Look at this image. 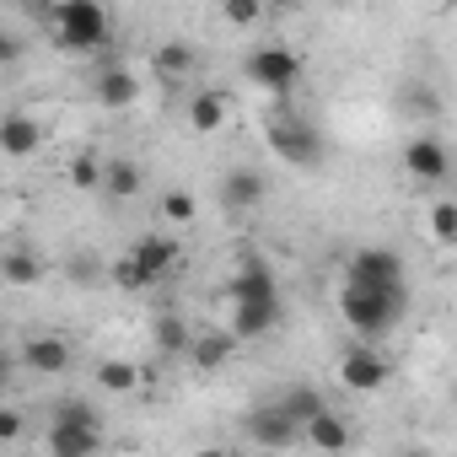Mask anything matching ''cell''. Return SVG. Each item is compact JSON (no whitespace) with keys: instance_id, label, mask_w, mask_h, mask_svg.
<instances>
[{"instance_id":"obj_16","label":"cell","mask_w":457,"mask_h":457,"mask_svg":"<svg viewBox=\"0 0 457 457\" xmlns=\"http://www.w3.org/2000/svg\"><path fill=\"white\" fill-rule=\"evenodd\" d=\"M237 345H243V339H237L232 328H204V334H194V345H188V366H194V371H220L226 361H232Z\"/></svg>"},{"instance_id":"obj_21","label":"cell","mask_w":457,"mask_h":457,"mask_svg":"<svg viewBox=\"0 0 457 457\" xmlns=\"http://www.w3.org/2000/svg\"><path fill=\"white\" fill-rule=\"evenodd\" d=\"M280 409H286V414H291V420L307 430V425H312V420L328 409V398H323L312 382H296V387H286V393H280Z\"/></svg>"},{"instance_id":"obj_27","label":"cell","mask_w":457,"mask_h":457,"mask_svg":"<svg viewBox=\"0 0 457 457\" xmlns=\"http://www.w3.org/2000/svg\"><path fill=\"white\" fill-rule=\"evenodd\" d=\"M65 178H71V188L92 194V188H103V178H108V162H103V156H92V151H81V156H71Z\"/></svg>"},{"instance_id":"obj_26","label":"cell","mask_w":457,"mask_h":457,"mask_svg":"<svg viewBox=\"0 0 457 457\" xmlns=\"http://www.w3.org/2000/svg\"><path fill=\"white\" fill-rule=\"evenodd\" d=\"M0 275H6V286H17V291H28V286H44V264H38L33 253H22V248H12V253H6Z\"/></svg>"},{"instance_id":"obj_19","label":"cell","mask_w":457,"mask_h":457,"mask_svg":"<svg viewBox=\"0 0 457 457\" xmlns=\"http://www.w3.org/2000/svg\"><path fill=\"white\" fill-rule=\"evenodd\" d=\"M350 441H355V436H350V425H345L334 409H323V414L302 430V446H312V452H345Z\"/></svg>"},{"instance_id":"obj_14","label":"cell","mask_w":457,"mask_h":457,"mask_svg":"<svg viewBox=\"0 0 457 457\" xmlns=\"http://www.w3.org/2000/svg\"><path fill=\"white\" fill-rule=\"evenodd\" d=\"M232 307V318H226V328H232L243 345H253V339H264L275 323H280V302H226Z\"/></svg>"},{"instance_id":"obj_5","label":"cell","mask_w":457,"mask_h":457,"mask_svg":"<svg viewBox=\"0 0 457 457\" xmlns=\"http://www.w3.org/2000/svg\"><path fill=\"white\" fill-rule=\"evenodd\" d=\"M409 270H403V253L398 248H382V243H366L345 259V286H366V291H403Z\"/></svg>"},{"instance_id":"obj_3","label":"cell","mask_w":457,"mask_h":457,"mask_svg":"<svg viewBox=\"0 0 457 457\" xmlns=\"http://www.w3.org/2000/svg\"><path fill=\"white\" fill-rule=\"evenodd\" d=\"M264 140H270V151H275L286 167H318V162H323V135H318V124H312L307 113H296V108H275V113L264 119Z\"/></svg>"},{"instance_id":"obj_32","label":"cell","mask_w":457,"mask_h":457,"mask_svg":"<svg viewBox=\"0 0 457 457\" xmlns=\"http://www.w3.org/2000/svg\"><path fill=\"white\" fill-rule=\"evenodd\" d=\"M403 97H409V108H414V119H425V113H436V108H441V97H436L430 87H420V81H414V87H409Z\"/></svg>"},{"instance_id":"obj_28","label":"cell","mask_w":457,"mask_h":457,"mask_svg":"<svg viewBox=\"0 0 457 457\" xmlns=\"http://www.w3.org/2000/svg\"><path fill=\"white\" fill-rule=\"evenodd\" d=\"M194 215H199V199H194L188 188H167V194H162V220L183 226V220H194Z\"/></svg>"},{"instance_id":"obj_33","label":"cell","mask_w":457,"mask_h":457,"mask_svg":"<svg viewBox=\"0 0 457 457\" xmlns=\"http://www.w3.org/2000/svg\"><path fill=\"white\" fill-rule=\"evenodd\" d=\"M17 436H22V414L0 409V446H17Z\"/></svg>"},{"instance_id":"obj_13","label":"cell","mask_w":457,"mask_h":457,"mask_svg":"<svg viewBox=\"0 0 457 457\" xmlns=\"http://www.w3.org/2000/svg\"><path fill=\"white\" fill-rule=\"evenodd\" d=\"M0 151H6L12 162H28L44 151V124L33 113H6L0 119Z\"/></svg>"},{"instance_id":"obj_17","label":"cell","mask_w":457,"mask_h":457,"mask_svg":"<svg viewBox=\"0 0 457 457\" xmlns=\"http://www.w3.org/2000/svg\"><path fill=\"white\" fill-rule=\"evenodd\" d=\"M129 259L151 275V286H162V280L178 270V259H183V253H178V243H172V237H156V232H151V237H140V243L129 248Z\"/></svg>"},{"instance_id":"obj_18","label":"cell","mask_w":457,"mask_h":457,"mask_svg":"<svg viewBox=\"0 0 457 457\" xmlns=\"http://www.w3.org/2000/svg\"><path fill=\"white\" fill-rule=\"evenodd\" d=\"M226 119H232V97L226 92H215V87L194 92V103H188V129L194 135H215V129H226Z\"/></svg>"},{"instance_id":"obj_6","label":"cell","mask_w":457,"mask_h":457,"mask_svg":"<svg viewBox=\"0 0 457 457\" xmlns=\"http://www.w3.org/2000/svg\"><path fill=\"white\" fill-rule=\"evenodd\" d=\"M339 382H345L350 393L371 398V393H382V387L393 382V361H387L371 339H355V345L339 350Z\"/></svg>"},{"instance_id":"obj_23","label":"cell","mask_w":457,"mask_h":457,"mask_svg":"<svg viewBox=\"0 0 457 457\" xmlns=\"http://www.w3.org/2000/svg\"><path fill=\"white\" fill-rule=\"evenodd\" d=\"M188 345H194V328L178 312H162L156 318V350L162 355H188Z\"/></svg>"},{"instance_id":"obj_9","label":"cell","mask_w":457,"mask_h":457,"mask_svg":"<svg viewBox=\"0 0 457 457\" xmlns=\"http://www.w3.org/2000/svg\"><path fill=\"white\" fill-rule=\"evenodd\" d=\"M44 452H49V457H92V452H103V425L49 420V430H44Z\"/></svg>"},{"instance_id":"obj_8","label":"cell","mask_w":457,"mask_h":457,"mask_svg":"<svg viewBox=\"0 0 457 457\" xmlns=\"http://www.w3.org/2000/svg\"><path fill=\"white\" fill-rule=\"evenodd\" d=\"M403 172L414 178V183H446L452 178V151L436 140V135H414L409 145H403Z\"/></svg>"},{"instance_id":"obj_22","label":"cell","mask_w":457,"mask_h":457,"mask_svg":"<svg viewBox=\"0 0 457 457\" xmlns=\"http://www.w3.org/2000/svg\"><path fill=\"white\" fill-rule=\"evenodd\" d=\"M103 194H108V199H135V194H140V167H135L129 156H108Z\"/></svg>"},{"instance_id":"obj_34","label":"cell","mask_w":457,"mask_h":457,"mask_svg":"<svg viewBox=\"0 0 457 457\" xmlns=\"http://www.w3.org/2000/svg\"><path fill=\"white\" fill-rule=\"evenodd\" d=\"M270 12H296V6H307V0H264Z\"/></svg>"},{"instance_id":"obj_1","label":"cell","mask_w":457,"mask_h":457,"mask_svg":"<svg viewBox=\"0 0 457 457\" xmlns=\"http://www.w3.org/2000/svg\"><path fill=\"white\" fill-rule=\"evenodd\" d=\"M403 302H409V291H366V286L339 280V318L355 339H371V345L387 339L393 323L403 318Z\"/></svg>"},{"instance_id":"obj_31","label":"cell","mask_w":457,"mask_h":457,"mask_svg":"<svg viewBox=\"0 0 457 457\" xmlns=\"http://www.w3.org/2000/svg\"><path fill=\"white\" fill-rule=\"evenodd\" d=\"M264 12V0H220V17L232 22V28H253Z\"/></svg>"},{"instance_id":"obj_15","label":"cell","mask_w":457,"mask_h":457,"mask_svg":"<svg viewBox=\"0 0 457 457\" xmlns=\"http://www.w3.org/2000/svg\"><path fill=\"white\" fill-rule=\"evenodd\" d=\"M22 366L38 377H60V371H71V345L60 334H33V339H22Z\"/></svg>"},{"instance_id":"obj_35","label":"cell","mask_w":457,"mask_h":457,"mask_svg":"<svg viewBox=\"0 0 457 457\" xmlns=\"http://www.w3.org/2000/svg\"><path fill=\"white\" fill-rule=\"evenodd\" d=\"M420 6H436V0H420Z\"/></svg>"},{"instance_id":"obj_10","label":"cell","mask_w":457,"mask_h":457,"mask_svg":"<svg viewBox=\"0 0 457 457\" xmlns=\"http://www.w3.org/2000/svg\"><path fill=\"white\" fill-rule=\"evenodd\" d=\"M264 194H270V178H264L259 167H232V172L220 178V204L232 210V215L259 210V204H264Z\"/></svg>"},{"instance_id":"obj_20","label":"cell","mask_w":457,"mask_h":457,"mask_svg":"<svg viewBox=\"0 0 457 457\" xmlns=\"http://www.w3.org/2000/svg\"><path fill=\"white\" fill-rule=\"evenodd\" d=\"M194 65H199V54H194V44H183V38L156 44V54H151V71H156L162 81H183V76H194Z\"/></svg>"},{"instance_id":"obj_7","label":"cell","mask_w":457,"mask_h":457,"mask_svg":"<svg viewBox=\"0 0 457 457\" xmlns=\"http://www.w3.org/2000/svg\"><path fill=\"white\" fill-rule=\"evenodd\" d=\"M243 436L253 441V446H270V452H286V446H302V425L280 409V398L275 403H259V409H248L243 414Z\"/></svg>"},{"instance_id":"obj_11","label":"cell","mask_w":457,"mask_h":457,"mask_svg":"<svg viewBox=\"0 0 457 457\" xmlns=\"http://www.w3.org/2000/svg\"><path fill=\"white\" fill-rule=\"evenodd\" d=\"M92 97H97V108L124 113V108H135V103H140V81H135V71H129V65H103V71L92 76Z\"/></svg>"},{"instance_id":"obj_2","label":"cell","mask_w":457,"mask_h":457,"mask_svg":"<svg viewBox=\"0 0 457 457\" xmlns=\"http://www.w3.org/2000/svg\"><path fill=\"white\" fill-rule=\"evenodd\" d=\"M49 22H54V44L71 49V54H97L113 38V17L97 6V0H60L49 12Z\"/></svg>"},{"instance_id":"obj_4","label":"cell","mask_w":457,"mask_h":457,"mask_svg":"<svg viewBox=\"0 0 457 457\" xmlns=\"http://www.w3.org/2000/svg\"><path fill=\"white\" fill-rule=\"evenodd\" d=\"M243 76L259 87V92H275V97H291L302 87V54L286 49V44H259L248 60H243Z\"/></svg>"},{"instance_id":"obj_24","label":"cell","mask_w":457,"mask_h":457,"mask_svg":"<svg viewBox=\"0 0 457 457\" xmlns=\"http://www.w3.org/2000/svg\"><path fill=\"white\" fill-rule=\"evenodd\" d=\"M97 387H103V393H135V387H140V366L108 355V361H97Z\"/></svg>"},{"instance_id":"obj_12","label":"cell","mask_w":457,"mask_h":457,"mask_svg":"<svg viewBox=\"0 0 457 457\" xmlns=\"http://www.w3.org/2000/svg\"><path fill=\"white\" fill-rule=\"evenodd\" d=\"M226 302H280V280H275V270L259 264V259H248L232 280H226Z\"/></svg>"},{"instance_id":"obj_30","label":"cell","mask_w":457,"mask_h":457,"mask_svg":"<svg viewBox=\"0 0 457 457\" xmlns=\"http://www.w3.org/2000/svg\"><path fill=\"white\" fill-rule=\"evenodd\" d=\"M108 280H113L119 291H151V275H145V270H140V264H135L129 253H124V259H119V264L108 270Z\"/></svg>"},{"instance_id":"obj_29","label":"cell","mask_w":457,"mask_h":457,"mask_svg":"<svg viewBox=\"0 0 457 457\" xmlns=\"http://www.w3.org/2000/svg\"><path fill=\"white\" fill-rule=\"evenodd\" d=\"M49 420H71V425H103L97 403H87V398H60V403L49 409Z\"/></svg>"},{"instance_id":"obj_25","label":"cell","mask_w":457,"mask_h":457,"mask_svg":"<svg viewBox=\"0 0 457 457\" xmlns=\"http://www.w3.org/2000/svg\"><path fill=\"white\" fill-rule=\"evenodd\" d=\"M425 226H430V243H441V248H457V199H430V215H425Z\"/></svg>"}]
</instances>
